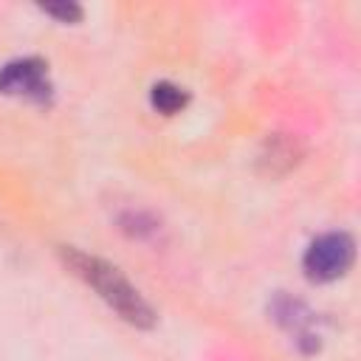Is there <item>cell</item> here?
Listing matches in <instances>:
<instances>
[{
  "label": "cell",
  "instance_id": "6da1fadb",
  "mask_svg": "<svg viewBox=\"0 0 361 361\" xmlns=\"http://www.w3.org/2000/svg\"><path fill=\"white\" fill-rule=\"evenodd\" d=\"M59 257L62 262L87 285L96 290L99 299H104L127 324L133 327H152L155 324V310L149 307V302L141 296V290L116 268L110 265L107 259L96 257V254H87V251H79L73 245H62L59 248Z\"/></svg>",
  "mask_w": 361,
  "mask_h": 361
},
{
  "label": "cell",
  "instance_id": "7a4b0ae2",
  "mask_svg": "<svg viewBox=\"0 0 361 361\" xmlns=\"http://www.w3.org/2000/svg\"><path fill=\"white\" fill-rule=\"evenodd\" d=\"M355 259V240L347 231H324L302 254V271L310 282H333L350 271Z\"/></svg>",
  "mask_w": 361,
  "mask_h": 361
},
{
  "label": "cell",
  "instance_id": "3957f363",
  "mask_svg": "<svg viewBox=\"0 0 361 361\" xmlns=\"http://www.w3.org/2000/svg\"><path fill=\"white\" fill-rule=\"evenodd\" d=\"M0 93L23 96L31 102L51 99V79L48 65L39 56H20L0 68Z\"/></svg>",
  "mask_w": 361,
  "mask_h": 361
},
{
  "label": "cell",
  "instance_id": "277c9868",
  "mask_svg": "<svg viewBox=\"0 0 361 361\" xmlns=\"http://www.w3.org/2000/svg\"><path fill=\"white\" fill-rule=\"evenodd\" d=\"M299 144L296 138H288V135H268L265 144H262V152H259V166L268 172V175H282L288 169H293L299 164Z\"/></svg>",
  "mask_w": 361,
  "mask_h": 361
},
{
  "label": "cell",
  "instance_id": "5b68a950",
  "mask_svg": "<svg viewBox=\"0 0 361 361\" xmlns=\"http://www.w3.org/2000/svg\"><path fill=\"white\" fill-rule=\"evenodd\" d=\"M149 104L164 116H175L189 104V93L180 85L164 79V82H155L149 87Z\"/></svg>",
  "mask_w": 361,
  "mask_h": 361
},
{
  "label": "cell",
  "instance_id": "8992f818",
  "mask_svg": "<svg viewBox=\"0 0 361 361\" xmlns=\"http://www.w3.org/2000/svg\"><path fill=\"white\" fill-rule=\"evenodd\" d=\"M42 11L62 23H76L82 17V6H76V3H51V6H42Z\"/></svg>",
  "mask_w": 361,
  "mask_h": 361
}]
</instances>
